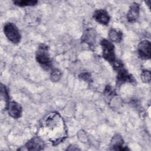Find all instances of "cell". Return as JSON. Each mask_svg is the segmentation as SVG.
I'll use <instances>...</instances> for the list:
<instances>
[{
    "label": "cell",
    "instance_id": "4fadbf2b",
    "mask_svg": "<svg viewBox=\"0 0 151 151\" xmlns=\"http://www.w3.org/2000/svg\"><path fill=\"white\" fill-rule=\"evenodd\" d=\"M109 37L113 42H120L122 40L123 34L119 30L111 29L109 32Z\"/></svg>",
    "mask_w": 151,
    "mask_h": 151
},
{
    "label": "cell",
    "instance_id": "52a82bcc",
    "mask_svg": "<svg viewBox=\"0 0 151 151\" xmlns=\"http://www.w3.org/2000/svg\"><path fill=\"white\" fill-rule=\"evenodd\" d=\"M44 147V143L39 137H34L25 145V149L28 150H40L43 149Z\"/></svg>",
    "mask_w": 151,
    "mask_h": 151
},
{
    "label": "cell",
    "instance_id": "e0dca14e",
    "mask_svg": "<svg viewBox=\"0 0 151 151\" xmlns=\"http://www.w3.org/2000/svg\"><path fill=\"white\" fill-rule=\"evenodd\" d=\"M141 78L145 83H149L151 78L150 71L149 70H143L141 74Z\"/></svg>",
    "mask_w": 151,
    "mask_h": 151
},
{
    "label": "cell",
    "instance_id": "2e32d148",
    "mask_svg": "<svg viewBox=\"0 0 151 151\" xmlns=\"http://www.w3.org/2000/svg\"><path fill=\"white\" fill-rule=\"evenodd\" d=\"M61 76V73L58 69H54L52 71L51 73L50 78L52 81L56 82L58 81Z\"/></svg>",
    "mask_w": 151,
    "mask_h": 151
},
{
    "label": "cell",
    "instance_id": "ba28073f",
    "mask_svg": "<svg viewBox=\"0 0 151 151\" xmlns=\"http://www.w3.org/2000/svg\"><path fill=\"white\" fill-rule=\"evenodd\" d=\"M6 109L9 116L13 118H19L21 116L22 107L20 104L15 101H9Z\"/></svg>",
    "mask_w": 151,
    "mask_h": 151
},
{
    "label": "cell",
    "instance_id": "9c48e42d",
    "mask_svg": "<svg viewBox=\"0 0 151 151\" xmlns=\"http://www.w3.org/2000/svg\"><path fill=\"white\" fill-rule=\"evenodd\" d=\"M96 31L92 28H88L85 30L81 37V41L91 46L96 41Z\"/></svg>",
    "mask_w": 151,
    "mask_h": 151
},
{
    "label": "cell",
    "instance_id": "ac0fdd59",
    "mask_svg": "<svg viewBox=\"0 0 151 151\" xmlns=\"http://www.w3.org/2000/svg\"><path fill=\"white\" fill-rule=\"evenodd\" d=\"M80 77L82 79H83L84 80L86 81H90L91 80L90 75L88 73H83V74H80Z\"/></svg>",
    "mask_w": 151,
    "mask_h": 151
},
{
    "label": "cell",
    "instance_id": "7c38bea8",
    "mask_svg": "<svg viewBox=\"0 0 151 151\" xmlns=\"http://www.w3.org/2000/svg\"><path fill=\"white\" fill-rule=\"evenodd\" d=\"M111 147L115 150H127L128 149L123 146V140L119 134L115 135L111 141Z\"/></svg>",
    "mask_w": 151,
    "mask_h": 151
},
{
    "label": "cell",
    "instance_id": "5b68a950",
    "mask_svg": "<svg viewBox=\"0 0 151 151\" xmlns=\"http://www.w3.org/2000/svg\"><path fill=\"white\" fill-rule=\"evenodd\" d=\"M100 44L102 48L103 58L109 62L113 63L116 60L114 45L106 39H103L100 42Z\"/></svg>",
    "mask_w": 151,
    "mask_h": 151
},
{
    "label": "cell",
    "instance_id": "9a60e30c",
    "mask_svg": "<svg viewBox=\"0 0 151 151\" xmlns=\"http://www.w3.org/2000/svg\"><path fill=\"white\" fill-rule=\"evenodd\" d=\"M37 1H32V0H22V1H14V3L20 6H33L37 4Z\"/></svg>",
    "mask_w": 151,
    "mask_h": 151
},
{
    "label": "cell",
    "instance_id": "3957f363",
    "mask_svg": "<svg viewBox=\"0 0 151 151\" xmlns=\"http://www.w3.org/2000/svg\"><path fill=\"white\" fill-rule=\"evenodd\" d=\"M36 60L44 68H49L51 65V60L48 48L45 44H41L36 52Z\"/></svg>",
    "mask_w": 151,
    "mask_h": 151
},
{
    "label": "cell",
    "instance_id": "30bf717a",
    "mask_svg": "<svg viewBox=\"0 0 151 151\" xmlns=\"http://www.w3.org/2000/svg\"><path fill=\"white\" fill-rule=\"evenodd\" d=\"M139 5L137 3H133L129 8L127 14V19L129 22H135L139 16Z\"/></svg>",
    "mask_w": 151,
    "mask_h": 151
},
{
    "label": "cell",
    "instance_id": "8992f818",
    "mask_svg": "<svg viewBox=\"0 0 151 151\" xmlns=\"http://www.w3.org/2000/svg\"><path fill=\"white\" fill-rule=\"evenodd\" d=\"M151 45L148 40L141 41L137 47V52L139 57L145 60L149 59L150 57Z\"/></svg>",
    "mask_w": 151,
    "mask_h": 151
},
{
    "label": "cell",
    "instance_id": "8fae6325",
    "mask_svg": "<svg viewBox=\"0 0 151 151\" xmlns=\"http://www.w3.org/2000/svg\"><path fill=\"white\" fill-rule=\"evenodd\" d=\"M93 17L97 22L103 25H107L110 21V17L108 13L103 9L96 11L94 13Z\"/></svg>",
    "mask_w": 151,
    "mask_h": 151
},
{
    "label": "cell",
    "instance_id": "277c9868",
    "mask_svg": "<svg viewBox=\"0 0 151 151\" xmlns=\"http://www.w3.org/2000/svg\"><path fill=\"white\" fill-rule=\"evenodd\" d=\"M4 32L7 38L12 43L17 44L21 40V35L17 27L12 23H6L4 27Z\"/></svg>",
    "mask_w": 151,
    "mask_h": 151
},
{
    "label": "cell",
    "instance_id": "5bb4252c",
    "mask_svg": "<svg viewBox=\"0 0 151 151\" xmlns=\"http://www.w3.org/2000/svg\"><path fill=\"white\" fill-rule=\"evenodd\" d=\"M1 103L2 104V103L4 102L5 106V109H6L7 105L9 103L8 101L9 97H8V92L5 87L2 84H1Z\"/></svg>",
    "mask_w": 151,
    "mask_h": 151
},
{
    "label": "cell",
    "instance_id": "7a4b0ae2",
    "mask_svg": "<svg viewBox=\"0 0 151 151\" xmlns=\"http://www.w3.org/2000/svg\"><path fill=\"white\" fill-rule=\"evenodd\" d=\"M113 67L117 71V80L119 83L129 82L132 84L135 83V79L132 75L130 74L124 68L123 63L120 61L115 60L113 63Z\"/></svg>",
    "mask_w": 151,
    "mask_h": 151
},
{
    "label": "cell",
    "instance_id": "6da1fadb",
    "mask_svg": "<svg viewBox=\"0 0 151 151\" xmlns=\"http://www.w3.org/2000/svg\"><path fill=\"white\" fill-rule=\"evenodd\" d=\"M41 129L53 145L59 143L67 137L65 124L58 113L52 112L47 115L42 120Z\"/></svg>",
    "mask_w": 151,
    "mask_h": 151
}]
</instances>
